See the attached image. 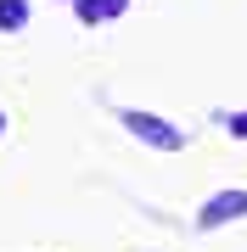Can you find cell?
<instances>
[{
	"mask_svg": "<svg viewBox=\"0 0 247 252\" xmlns=\"http://www.w3.org/2000/svg\"><path fill=\"white\" fill-rule=\"evenodd\" d=\"M118 124H124L141 146H152V152H180V146H185V129H180V124H169V118H157V112L124 107V112H118Z\"/></svg>",
	"mask_w": 247,
	"mask_h": 252,
	"instance_id": "cell-1",
	"label": "cell"
},
{
	"mask_svg": "<svg viewBox=\"0 0 247 252\" xmlns=\"http://www.w3.org/2000/svg\"><path fill=\"white\" fill-rule=\"evenodd\" d=\"M230 219H247V190H219V196H208L202 213H197V224L219 230V224H230Z\"/></svg>",
	"mask_w": 247,
	"mask_h": 252,
	"instance_id": "cell-2",
	"label": "cell"
},
{
	"mask_svg": "<svg viewBox=\"0 0 247 252\" xmlns=\"http://www.w3.org/2000/svg\"><path fill=\"white\" fill-rule=\"evenodd\" d=\"M23 23H28V0H0V28H6V34H17Z\"/></svg>",
	"mask_w": 247,
	"mask_h": 252,
	"instance_id": "cell-3",
	"label": "cell"
},
{
	"mask_svg": "<svg viewBox=\"0 0 247 252\" xmlns=\"http://www.w3.org/2000/svg\"><path fill=\"white\" fill-rule=\"evenodd\" d=\"M79 23H107V6H101V0H79Z\"/></svg>",
	"mask_w": 247,
	"mask_h": 252,
	"instance_id": "cell-4",
	"label": "cell"
},
{
	"mask_svg": "<svg viewBox=\"0 0 247 252\" xmlns=\"http://www.w3.org/2000/svg\"><path fill=\"white\" fill-rule=\"evenodd\" d=\"M230 135H236V140H247V112H236V118H230Z\"/></svg>",
	"mask_w": 247,
	"mask_h": 252,
	"instance_id": "cell-5",
	"label": "cell"
},
{
	"mask_svg": "<svg viewBox=\"0 0 247 252\" xmlns=\"http://www.w3.org/2000/svg\"><path fill=\"white\" fill-rule=\"evenodd\" d=\"M101 6H107V17H118V11L129 6V0H101Z\"/></svg>",
	"mask_w": 247,
	"mask_h": 252,
	"instance_id": "cell-6",
	"label": "cell"
},
{
	"mask_svg": "<svg viewBox=\"0 0 247 252\" xmlns=\"http://www.w3.org/2000/svg\"><path fill=\"white\" fill-rule=\"evenodd\" d=\"M0 135H6V112H0Z\"/></svg>",
	"mask_w": 247,
	"mask_h": 252,
	"instance_id": "cell-7",
	"label": "cell"
}]
</instances>
